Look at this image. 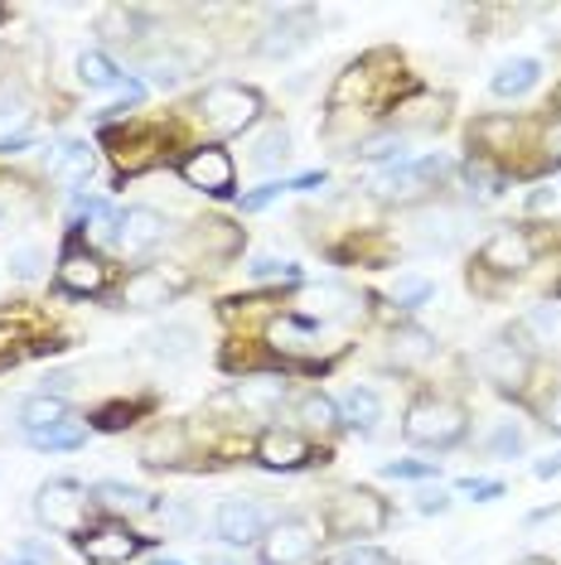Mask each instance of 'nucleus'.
<instances>
[{
	"instance_id": "obj_1",
	"label": "nucleus",
	"mask_w": 561,
	"mask_h": 565,
	"mask_svg": "<svg viewBox=\"0 0 561 565\" xmlns=\"http://www.w3.org/2000/svg\"><path fill=\"white\" fill-rule=\"evenodd\" d=\"M257 111H262V97L242 83H213V87H203V97H199V117L219 136L247 131V126L257 121Z\"/></svg>"
},
{
	"instance_id": "obj_2",
	"label": "nucleus",
	"mask_w": 561,
	"mask_h": 565,
	"mask_svg": "<svg viewBox=\"0 0 561 565\" xmlns=\"http://www.w3.org/2000/svg\"><path fill=\"white\" fill-rule=\"evenodd\" d=\"M402 435L412 445H431V449H445L465 435V406L461 402H445V396H426L406 411V426Z\"/></svg>"
},
{
	"instance_id": "obj_3",
	"label": "nucleus",
	"mask_w": 561,
	"mask_h": 565,
	"mask_svg": "<svg viewBox=\"0 0 561 565\" xmlns=\"http://www.w3.org/2000/svg\"><path fill=\"white\" fill-rule=\"evenodd\" d=\"M329 532L335 536H378L382 526H388V503L373 493V488H343V493L329 503L325 512Z\"/></svg>"
},
{
	"instance_id": "obj_4",
	"label": "nucleus",
	"mask_w": 561,
	"mask_h": 565,
	"mask_svg": "<svg viewBox=\"0 0 561 565\" xmlns=\"http://www.w3.org/2000/svg\"><path fill=\"white\" fill-rule=\"evenodd\" d=\"M87 503L93 498H87V488L78 479H49L40 488V498H34V512H40V522L49 532H78Z\"/></svg>"
},
{
	"instance_id": "obj_5",
	"label": "nucleus",
	"mask_w": 561,
	"mask_h": 565,
	"mask_svg": "<svg viewBox=\"0 0 561 565\" xmlns=\"http://www.w3.org/2000/svg\"><path fill=\"white\" fill-rule=\"evenodd\" d=\"M180 174H184V184L189 189H199V194H213V199H227L233 194V156H227L223 146H199V150H189L184 164H180Z\"/></svg>"
},
{
	"instance_id": "obj_6",
	"label": "nucleus",
	"mask_w": 561,
	"mask_h": 565,
	"mask_svg": "<svg viewBox=\"0 0 561 565\" xmlns=\"http://www.w3.org/2000/svg\"><path fill=\"white\" fill-rule=\"evenodd\" d=\"M315 522L310 518H280L276 526H266L262 536V561L266 565H300L305 556H315Z\"/></svg>"
},
{
	"instance_id": "obj_7",
	"label": "nucleus",
	"mask_w": 561,
	"mask_h": 565,
	"mask_svg": "<svg viewBox=\"0 0 561 565\" xmlns=\"http://www.w3.org/2000/svg\"><path fill=\"white\" fill-rule=\"evenodd\" d=\"M213 522H219V536L227 546H252V542L262 546V536H266V512L252 498H223Z\"/></svg>"
},
{
	"instance_id": "obj_8",
	"label": "nucleus",
	"mask_w": 561,
	"mask_h": 565,
	"mask_svg": "<svg viewBox=\"0 0 561 565\" xmlns=\"http://www.w3.org/2000/svg\"><path fill=\"white\" fill-rule=\"evenodd\" d=\"M310 34H315L310 10H280V20L257 40V54L262 58H290V54H300V49L310 44Z\"/></svg>"
},
{
	"instance_id": "obj_9",
	"label": "nucleus",
	"mask_w": 561,
	"mask_h": 565,
	"mask_svg": "<svg viewBox=\"0 0 561 565\" xmlns=\"http://www.w3.org/2000/svg\"><path fill=\"white\" fill-rule=\"evenodd\" d=\"M479 372L484 382H494L499 392H518L528 382V358H522L518 343H484L479 349Z\"/></svg>"
},
{
	"instance_id": "obj_10",
	"label": "nucleus",
	"mask_w": 561,
	"mask_h": 565,
	"mask_svg": "<svg viewBox=\"0 0 561 565\" xmlns=\"http://www.w3.org/2000/svg\"><path fill=\"white\" fill-rule=\"evenodd\" d=\"M78 546H83V556L93 565H126L131 556L146 551V536L126 532V526H102V532L78 536Z\"/></svg>"
},
{
	"instance_id": "obj_11",
	"label": "nucleus",
	"mask_w": 561,
	"mask_h": 565,
	"mask_svg": "<svg viewBox=\"0 0 561 565\" xmlns=\"http://www.w3.org/2000/svg\"><path fill=\"white\" fill-rule=\"evenodd\" d=\"M165 242V217L156 209H126L117 223V247L126 256H146Z\"/></svg>"
},
{
	"instance_id": "obj_12",
	"label": "nucleus",
	"mask_w": 561,
	"mask_h": 565,
	"mask_svg": "<svg viewBox=\"0 0 561 565\" xmlns=\"http://www.w3.org/2000/svg\"><path fill=\"white\" fill-rule=\"evenodd\" d=\"M479 262L489 266V271H522V266H532V242L522 227H499V233L479 247Z\"/></svg>"
},
{
	"instance_id": "obj_13",
	"label": "nucleus",
	"mask_w": 561,
	"mask_h": 565,
	"mask_svg": "<svg viewBox=\"0 0 561 565\" xmlns=\"http://www.w3.org/2000/svg\"><path fill=\"white\" fill-rule=\"evenodd\" d=\"M174 290H180V286H174L165 271H150V266H140V271L126 276L121 305H126V310H160V305L174 300Z\"/></svg>"
},
{
	"instance_id": "obj_14",
	"label": "nucleus",
	"mask_w": 561,
	"mask_h": 565,
	"mask_svg": "<svg viewBox=\"0 0 561 565\" xmlns=\"http://www.w3.org/2000/svg\"><path fill=\"white\" fill-rule=\"evenodd\" d=\"M44 170L54 184L63 189H78L93 179V150H87V140H63V146L49 150V160H44Z\"/></svg>"
},
{
	"instance_id": "obj_15",
	"label": "nucleus",
	"mask_w": 561,
	"mask_h": 565,
	"mask_svg": "<svg viewBox=\"0 0 561 565\" xmlns=\"http://www.w3.org/2000/svg\"><path fill=\"white\" fill-rule=\"evenodd\" d=\"M59 286L68 295H97L107 286V266H102L93 252H68L59 262Z\"/></svg>"
},
{
	"instance_id": "obj_16",
	"label": "nucleus",
	"mask_w": 561,
	"mask_h": 565,
	"mask_svg": "<svg viewBox=\"0 0 561 565\" xmlns=\"http://www.w3.org/2000/svg\"><path fill=\"white\" fill-rule=\"evenodd\" d=\"M257 459L266 469H300L305 459H310V445H305L296 430H266L257 440Z\"/></svg>"
},
{
	"instance_id": "obj_17",
	"label": "nucleus",
	"mask_w": 561,
	"mask_h": 565,
	"mask_svg": "<svg viewBox=\"0 0 561 565\" xmlns=\"http://www.w3.org/2000/svg\"><path fill=\"white\" fill-rule=\"evenodd\" d=\"M146 349L165 358V363H189V358L199 353V333H194V324H160L146 333Z\"/></svg>"
},
{
	"instance_id": "obj_18",
	"label": "nucleus",
	"mask_w": 561,
	"mask_h": 565,
	"mask_svg": "<svg viewBox=\"0 0 561 565\" xmlns=\"http://www.w3.org/2000/svg\"><path fill=\"white\" fill-rule=\"evenodd\" d=\"M538 78H542V63H538V58H508V63H499V68H494L489 93L508 102V97L532 93V87H538Z\"/></svg>"
},
{
	"instance_id": "obj_19",
	"label": "nucleus",
	"mask_w": 561,
	"mask_h": 565,
	"mask_svg": "<svg viewBox=\"0 0 561 565\" xmlns=\"http://www.w3.org/2000/svg\"><path fill=\"white\" fill-rule=\"evenodd\" d=\"M93 503L107 508V512H126V518H136V512H156V493L131 488V483H117V479H102L93 488Z\"/></svg>"
},
{
	"instance_id": "obj_20",
	"label": "nucleus",
	"mask_w": 561,
	"mask_h": 565,
	"mask_svg": "<svg viewBox=\"0 0 561 565\" xmlns=\"http://www.w3.org/2000/svg\"><path fill=\"white\" fill-rule=\"evenodd\" d=\"M233 396H237L242 411H257V416H266V411H276L280 402H286V377H272V372H262V377L237 382Z\"/></svg>"
},
{
	"instance_id": "obj_21",
	"label": "nucleus",
	"mask_w": 561,
	"mask_h": 565,
	"mask_svg": "<svg viewBox=\"0 0 561 565\" xmlns=\"http://www.w3.org/2000/svg\"><path fill=\"white\" fill-rule=\"evenodd\" d=\"M455 237H461V217H455V213H445V209L416 213V242L426 252H451Z\"/></svg>"
},
{
	"instance_id": "obj_22",
	"label": "nucleus",
	"mask_w": 561,
	"mask_h": 565,
	"mask_svg": "<svg viewBox=\"0 0 561 565\" xmlns=\"http://www.w3.org/2000/svg\"><path fill=\"white\" fill-rule=\"evenodd\" d=\"M184 449H189V440H184V426H156L146 435V445H140V459H146V465H180L184 459Z\"/></svg>"
},
{
	"instance_id": "obj_23",
	"label": "nucleus",
	"mask_w": 561,
	"mask_h": 565,
	"mask_svg": "<svg viewBox=\"0 0 561 565\" xmlns=\"http://www.w3.org/2000/svg\"><path fill=\"white\" fill-rule=\"evenodd\" d=\"M339 420L343 426H353V430H373L378 420H382V402H378V392H368V387H349L339 396Z\"/></svg>"
},
{
	"instance_id": "obj_24",
	"label": "nucleus",
	"mask_w": 561,
	"mask_h": 565,
	"mask_svg": "<svg viewBox=\"0 0 561 565\" xmlns=\"http://www.w3.org/2000/svg\"><path fill=\"white\" fill-rule=\"evenodd\" d=\"M59 420H68V402H63V396L40 392V396H24V402H20V426H24V435L49 430V426H59Z\"/></svg>"
},
{
	"instance_id": "obj_25",
	"label": "nucleus",
	"mask_w": 561,
	"mask_h": 565,
	"mask_svg": "<svg viewBox=\"0 0 561 565\" xmlns=\"http://www.w3.org/2000/svg\"><path fill=\"white\" fill-rule=\"evenodd\" d=\"M522 333H528L542 353L561 358V305H538V310H528V319H522Z\"/></svg>"
},
{
	"instance_id": "obj_26",
	"label": "nucleus",
	"mask_w": 561,
	"mask_h": 565,
	"mask_svg": "<svg viewBox=\"0 0 561 565\" xmlns=\"http://www.w3.org/2000/svg\"><path fill=\"white\" fill-rule=\"evenodd\" d=\"M252 170H280V164H286L290 160V131H286V126H266V131L257 136V140H252Z\"/></svg>"
},
{
	"instance_id": "obj_27",
	"label": "nucleus",
	"mask_w": 561,
	"mask_h": 565,
	"mask_svg": "<svg viewBox=\"0 0 561 565\" xmlns=\"http://www.w3.org/2000/svg\"><path fill=\"white\" fill-rule=\"evenodd\" d=\"M140 73H146L150 87H160V93H170V87H180L189 78V63L174 54V49H165V54H150L146 63H140Z\"/></svg>"
},
{
	"instance_id": "obj_28",
	"label": "nucleus",
	"mask_w": 561,
	"mask_h": 565,
	"mask_svg": "<svg viewBox=\"0 0 561 565\" xmlns=\"http://www.w3.org/2000/svg\"><path fill=\"white\" fill-rule=\"evenodd\" d=\"M203 256H227V252H237V233H233V223H223V217H209V223H199V233L189 237Z\"/></svg>"
},
{
	"instance_id": "obj_29",
	"label": "nucleus",
	"mask_w": 561,
	"mask_h": 565,
	"mask_svg": "<svg viewBox=\"0 0 561 565\" xmlns=\"http://www.w3.org/2000/svg\"><path fill=\"white\" fill-rule=\"evenodd\" d=\"M30 126V97L20 87H0V140H10V131H24Z\"/></svg>"
},
{
	"instance_id": "obj_30",
	"label": "nucleus",
	"mask_w": 561,
	"mask_h": 565,
	"mask_svg": "<svg viewBox=\"0 0 561 565\" xmlns=\"http://www.w3.org/2000/svg\"><path fill=\"white\" fill-rule=\"evenodd\" d=\"M87 440V426H83V420H59V426H49V430H34L30 435V445L34 449H78Z\"/></svg>"
},
{
	"instance_id": "obj_31",
	"label": "nucleus",
	"mask_w": 561,
	"mask_h": 565,
	"mask_svg": "<svg viewBox=\"0 0 561 565\" xmlns=\"http://www.w3.org/2000/svg\"><path fill=\"white\" fill-rule=\"evenodd\" d=\"M431 353H436V339H431L426 329H398L392 333V358H398V363H426Z\"/></svg>"
},
{
	"instance_id": "obj_32",
	"label": "nucleus",
	"mask_w": 561,
	"mask_h": 565,
	"mask_svg": "<svg viewBox=\"0 0 561 565\" xmlns=\"http://www.w3.org/2000/svg\"><path fill=\"white\" fill-rule=\"evenodd\" d=\"M416 184H421L416 164H388V170H378L373 179H368V189L382 194V199H398V194H406V189H416Z\"/></svg>"
},
{
	"instance_id": "obj_33",
	"label": "nucleus",
	"mask_w": 561,
	"mask_h": 565,
	"mask_svg": "<svg viewBox=\"0 0 561 565\" xmlns=\"http://www.w3.org/2000/svg\"><path fill=\"white\" fill-rule=\"evenodd\" d=\"M78 83L83 87H117V63H112L107 54H97V49H87V54H78Z\"/></svg>"
},
{
	"instance_id": "obj_34",
	"label": "nucleus",
	"mask_w": 561,
	"mask_h": 565,
	"mask_svg": "<svg viewBox=\"0 0 561 565\" xmlns=\"http://www.w3.org/2000/svg\"><path fill=\"white\" fill-rule=\"evenodd\" d=\"M305 305H310V315H320V319H343V315H353V295L339 290V286L310 290V295H305Z\"/></svg>"
},
{
	"instance_id": "obj_35",
	"label": "nucleus",
	"mask_w": 561,
	"mask_h": 565,
	"mask_svg": "<svg viewBox=\"0 0 561 565\" xmlns=\"http://www.w3.org/2000/svg\"><path fill=\"white\" fill-rule=\"evenodd\" d=\"M296 416H300L305 430H335V426H343V420H339V406L329 402V396H305V402L296 406Z\"/></svg>"
},
{
	"instance_id": "obj_36",
	"label": "nucleus",
	"mask_w": 561,
	"mask_h": 565,
	"mask_svg": "<svg viewBox=\"0 0 561 565\" xmlns=\"http://www.w3.org/2000/svg\"><path fill=\"white\" fill-rule=\"evenodd\" d=\"M272 343L286 353H305L315 343V324L310 319H280V324H272Z\"/></svg>"
},
{
	"instance_id": "obj_37",
	"label": "nucleus",
	"mask_w": 561,
	"mask_h": 565,
	"mask_svg": "<svg viewBox=\"0 0 561 565\" xmlns=\"http://www.w3.org/2000/svg\"><path fill=\"white\" fill-rule=\"evenodd\" d=\"M402 150H406V136H402V131H382V136H368V140H363L359 156H363V160H392V164H398Z\"/></svg>"
},
{
	"instance_id": "obj_38",
	"label": "nucleus",
	"mask_w": 561,
	"mask_h": 565,
	"mask_svg": "<svg viewBox=\"0 0 561 565\" xmlns=\"http://www.w3.org/2000/svg\"><path fill=\"white\" fill-rule=\"evenodd\" d=\"M522 445H528V435H522L514 420H499V426H494V435H489V455H494V459H518Z\"/></svg>"
},
{
	"instance_id": "obj_39",
	"label": "nucleus",
	"mask_w": 561,
	"mask_h": 565,
	"mask_svg": "<svg viewBox=\"0 0 561 565\" xmlns=\"http://www.w3.org/2000/svg\"><path fill=\"white\" fill-rule=\"evenodd\" d=\"M30 213H34V203L24 199V189H20V184L0 189V227H20Z\"/></svg>"
},
{
	"instance_id": "obj_40",
	"label": "nucleus",
	"mask_w": 561,
	"mask_h": 565,
	"mask_svg": "<svg viewBox=\"0 0 561 565\" xmlns=\"http://www.w3.org/2000/svg\"><path fill=\"white\" fill-rule=\"evenodd\" d=\"M465 184H469V194H475V199H494V194L504 189V179L494 174L484 160H469V164H465Z\"/></svg>"
},
{
	"instance_id": "obj_41",
	"label": "nucleus",
	"mask_w": 561,
	"mask_h": 565,
	"mask_svg": "<svg viewBox=\"0 0 561 565\" xmlns=\"http://www.w3.org/2000/svg\"><path fill=\"white\" fill-rule=\"evenodd\" d=\"M392 300L406 305V310H416V305L431 300V280L426 276H398L392 280Z\"/></svg>"
},
{
	"instance_id": "obj_42",
	"label": "nucleus",
	"mask_w": 561,
	"mask_h": 565,
	"mask_svg": "<svg viewBox=\"0 0 561 565\" xmlns=\"http://www.w3.org/2000/svg\"><path fill=\"white\" fill-rule=\"evenodd\" d=\"M247 276H252V280H300V266L276 262V256H252V262H247Z\"/></svg>"
},
{
	"instance_id": "obj_43",
	"label": "nucleus",
	"mask_w": 561,
	"mask_h": 565,
	"mask_svg": "<svg viewBox=\"0 0 561 565\" xmlns=\"http://www.w3.org/2000/svg\"><path fill=\"white\" fill-rule=\"evenodd\" d=\"M44 271V252L34 247V242H24V247L10 252V276H20V280H34Z\"/></svg>"
},
{
	"instance_id": "obj_44",
	"label": "nucleus",
	"mask_w": 561,
	"mask_h": 565,
	"mask_svg": "<svg viewBox=\"0 0 561 565\" xmlns=\"http://www.w3.org/2000/svg\"><path fill=\"white\" fill-rule=\"evenodd\" d=\"M382 473H388V479H431L436 465H431V459H392V465H382Z\"/></svg>"
},
{
	"instance_id": "obj_45",
	"label": "nucleus",
	"mask_w": 561,
	"mask_h": 565,
	"mask_svg": "<svg viewBox=\"0 0 561 565\" xmlns=\"http://www.w3.org/2000/svg\"><path fill=\"white\" fill-rule=\"evenodd\" d=\"M335 565H398V561L382 556V551H373V546H353V551H343Z\"/></svg>"
},
{
	"instance_id": "obj_46",
	"label": "nucleus",
	"mask_w": 561,
	"mask_h": 565,
	"mask_svg": "<svg viewBox=\"0 0 561 565\" xmlns=\"http://www.w3.org/2000/svg\"><path fill=\"white\" fill-rule=\"evenodd\" d=\"M445 508H451V493H445V488H421L416 493V512H426V518L431 512H445Z\"/></svg>"
},
{
	"instance_id": "obj_47",
	"label": "nucleus",
	"mask_w": 561,
	"mask_h": 565,
	"mask_svg": "<svg viewBox=\"0 0 561 565\" xmlns=\"http://www.w3.org/2000/svg\"><path fill=\"white\" fill-rule=\"evenodd\" d=\"M461 488L465 493H475V503H494V498H504V483H494V479H465Z\"/></svg>"
},
{
	"instance_id": "obj_48",
	"label": "nucleus",
	"mask_w": 561,
	"mask_h": 565,
	"mask_svg": "<svg viewBox=\"0 0 561 565\" xmlns=\"http://www.w3.org/2000/svg\"><path fill=\"white\" fill-rule=\"evenodd\" d=\"M97 426L102 430H121V426H131V406H107L97 416Z\"/></svg>"
},
{
	"instance_id": "obj_49",
	"label": "nucleus",
	"mask_w": 561,
	"mask_h": 565,
	"mask_svg": "<svg viewBox=\"0 0 561 565\" xmlns=\"http://www.w3.org/2000/svg\"><path fill=\"white\" fill-rule=\"evenodd\" d=\"M280 189H286V184H262L257 194H247V199H242V209H247V213L266 209V203H272V199H280Z\"/></svg>"
},
{
	"instance_id": "obj_50",
	"label": "nucleus",
	"mask_w": 561,
	"mask_h": 565,
	"mask_svg": "<svg viewBox=\"0 0 561 565\" xmlns=\"http://www.w3.org/2000/svg\"><path fill=\"white\" fill-rule=\"evenodd\" d=\"M44 392H49V396L73 392V372H49V377H44Z\"/></svg>"
},
{
	"instance_id": "obj_51",
	"label": "nucleus",
	"mask_w": 561,
	"mask_h": 565,
	"mask_svg": "<svg viewBox=\"0 0 561 565\" xmlns=\"http://www.w3.org/2000/svg\"><path fill=\"white\" fill-rule=\"evenodd\" d=\"M532 473H538V479H557V473H561V449H557V455H547V459H538Z\"/></svg>"
},
{
	"instance_id": "obj_52",
	"label": "nucleus",
	"mask_w": 561,
	"mask_h": 565,
	"mask_svg": "<svg viewBox=\"0 0 561 565\" xmlns=\"http://www.w3.org/2000/svg\"><path fill=\"white\" fill-rule=\"evenodd\" d=\"M547 156H552V160H561V121H552V126H547Z\"/></svg>"
},
{
	"instance_id": "obj_53",
	"label": "nucleus",
	"mask_w": 561,
	"mask_h": 565,
	"mask_svg": "<svg viewBox=\"0 0 561 565\" xmlns=\"http://www.w3.org/2000/svg\"><path fill=\"white\" fill-rule=\"evenodd\" d=\"M547 426H552V430H561V392L552 396V402H547Z\"/></svg>"
},
{
	"instance_id": "obj_54",
	"label": "nucleus",
	"mask_w": 561,
	"mask_h": 565,
	"mask_svg": "<svg viewBox=\"0 0 561 565\" xmlns=\"http://www.w3.org/2000/svg\"><path fill=\"white\" fill-rule=\"evenodd\" d=\"M199 565H242V561L223 556V551H203V561H199Z\"/></svg>"
},
{
	"instance_id": "obj_55",
	"label": "nucleus",
	"mask_w": 561,
	"mask_h": 565,
	"mask_svg": "<svg viewBox=\"0 0 561 565\" xmlns=\"http://www.w3.org/2000/svg\"><path fill=\"white\" fill-rule=\"evenodd\" d=\"M518 565H552V561H547V556H522Z\"/></svg>"
},
{
	"instance_id": "obj_56",
	"label": "nucleus",
	"mask_w": 561,
	"mask_h": 565,
	"mask_svg": "<svg viewBox=\"0 0 561 565\" xmlns=\"http://www.w3.org/2000/svg\"><path fill=\"white\" fill-rule=\"evenodd\" d=\"M156 565H180V561H156Z\"/></svg>"
},
{
	"instance_id": "obj_57",
	"label": "nucleus",
	"mask_w": 561,
	"mask_h": 565,
	"mask_svg": "<svg viewBox=\"0 0 561 565\" xmlns=\"http://www.w3.org/2000/svg\"><path fill=\"white\" fill-rule=\"evenodd\" d=\"M0 435H6V420H0Z\"/></svg>"
},
{
	"instance_id": "obj_58",
	"label": "nucleus",
	"mask_w": 561,
	"mask_h": 565,
	"mask_svg": "<svg viewBox=\"0 0 561 565\" xmlns=\"http://www.w3.org/2000/svg\"><path fill=\"white\" fill-rule=\"evenodd\" d=\"M557 107H561V93H557Z\"/></svg>"
}]
</instances>
